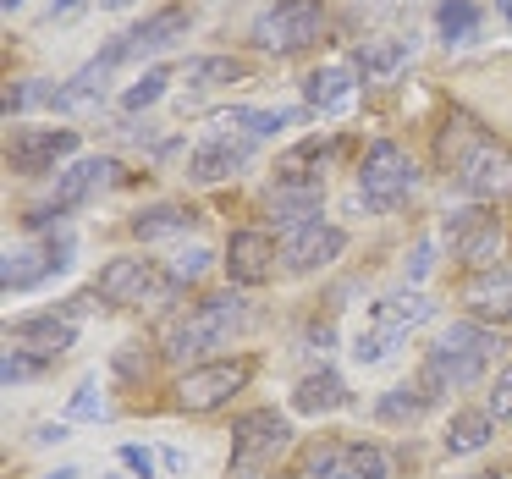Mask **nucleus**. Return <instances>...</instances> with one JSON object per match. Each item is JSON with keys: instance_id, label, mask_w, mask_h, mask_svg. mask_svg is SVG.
<instances>
[{"instance_id": "f257e3e1", "label": "nucleus", "mask_w": 512, "mask_h": 479, "mask_svg": "<svg viewBox=\"0 0 512 479\" xmlns=\"http://www.w3.org/2000/svg\"><path fill=\"white\" fill-rule=\"evenodd\" d=\"M430 320H435V298H430V292H419V287H413V292L408 287L386 292V298L369 309L364 331H358V342H353V358H358V364H386V358L397 353L419 325H430Z\"/></svg>"}, {"instance_id": "f03ea898", "label": "nucleus", "mask_w": 512, "mask_h": 479, "mask_svg": "<svg viewBox=\"0 0 512 479\" xmlns=\"http://www.w3.org/2000/svg\"><path fill=\"white\" fill-rule=\"evenodd\" d=\"M248 325V298L243 292H210L188 309V320L171 325V342H166V358H204L210 347H226L237 331Z\"/></svg>"}, {"instance_id": "7ed1b4c3", "label": "nucleus", "mask_w": 512, "mask_h": 479, "mask_svg": "<svg viewBox=\"0 0 512 479\" xmlns=\"http://www.w3.org/2000/svg\"><path fill=\"white\" fill-rule=\"evenodd\" d=\"M446 166H452L457 188H463L468 199H479V204L512 199V149L501 144V138L479 133L474 122H468V133H463V149H457Z\"/></svg>"}, {"instance_id": "20e7f679", "label": "nucleus", "mask_w": 512, "mask_h": 479, "mask_svg": "<svg viewBox=\"0 0 512 479\" xmlns=\"http://www.w3.org/2000/svg\"><path fill=\"white\" fill-rule=\"evenodd\" d=\"M419 188V166L402 144L380 138V144L364 149V166H358V204L375 215H391L408 204V193Z\"/></svg>"}, {"instance_id": "39448f33", "label": "nucleus", "mask_w": 512, "mask_h": 479, "mask_svg": "<svg viewBox=\"0 0 512 479\" xmlns=\"http://www.w3.org/2000/svg\"><path fill=\"white\" fill-rule=\"evenodd\" d=\"M122 182V166H116L111 155H83V160H72L67 171H56V193H50L45 204H39L34 215H28V226L34 232H45L50 221H61L67 210H83L89 199H100L105 188H116Z\"/></svg>"}, {"instance_id": "423d86ee", "label": "nucleus", "mask_w": 512, "mask_h": 479, "mask_svg": "<svg viewBox=\"0 0 512 479\" xmlns=\"http://www.w3.org/2000/svg\"><path fill=\"white\" fill-rule=\"evenodd\" d=\"M325 28V0H276L254 17V45L265 56H298L320 39Z\"/></svg>"}, {"instance_id": "0eeeda50", "label": "nucleus", "mask_w": 512, "mask_h": 479, "mask_svg": "<svg viewBox=\"0 0 512 479\" xmlns=\"http://www.w3.org/2000/svg\"><path fill=\"white\" fill-rule=\"evenodd\" d=\"M254 380V358H204L177 380V408L182 413H215Z\"/></svg>"}, {"instance_id": "6e6552de", "label": "nucleus", "mask_w": 512, "mask_h": 479, "mask_svg": "<svg viewBox=\"0 0 512 479\" xmlns=\"http://www.w3.org/2000/svg\"><path fill=\"white\" fill-rule=\"evenodd\" d=\"M72 254H78L72 232H39L34 243L6 248V265H0V287H6V292H28V287H39V281H50V276H61V270H72Z\"/></svg>"}, {"instance_id": "1a4fd4ad", "label": "nucleus", "mask_w": 512, "mask_h": 479, "mask_svg": "<svg viewBox=\"0 0 512 479\" xmlns=\"http://www.w3.org/2000/svg\"><path fill=\"white\" fill-rule=\"evenodd\" d=\"M446 237H452V254L463 259V270H496L501 259L512 254V232L501 226V215H485V210H457L446 215Z\"/></svg>"}, {"instance_id": "9d476101", "label": "nucleus", "mask_w": 512, "mask_h": 479, "mask_svg": "<svg viewBox=\"0 0 512 479\" xmlns=\"http://www.w3.org/2000/svg\"><path fill=\"white\" fill-rule=\"evenodd\" d=\"M72 155H78V127H17L6 138V166L17 177H45Z\"/></svg>"}, {"instance_id": "9b49d317", "label": "nucleus", "mask_w": 512, "mask_h": 479, "mask_svg": "<svg viewBox=\"0 0 512 479\" xmlns=\"http://www.w3.org/2000/svg\"><path fill=\"white\" fill-rule=\"evenodd\" d=\"M188 28H193L188 6H160V12L144 17L133 34L116 39V45L105 50V61H111V67H122V61H144V56H160V50H177L182 39H188Z\"/></svg>"}, {"instance_id": "f8f14e48", "label": "nucleus", "mask_w": 512, "mask_h": 479, "mask_svg": "<svg viewBox=\"0 0 512 479\" xmlns=\"http://www.w3.org/2000/svg\"><path fill=\"white\" fill-rule=\"evenodd\" d=\"M347 248V232L331 221H314V226H298V232L281 237V270L287 276H314V270L336 265Z\"/></svg>"}, {"instance_id": "ddd939ff", "label": "nucleus", "mask_w": 512, "mask_h": 479, "mask_svg": "<svg viewBox=\"0 0 512 479\" xmlns=\"http://www.w3.org/2000/svg\"><path fill=\"white\" fill-rule=\"evenodd\" d=\"M177 287L171 276H160L155 259H138V254H122L111 259V265L100 270V281H94V292H100L105 303H149L155 292Z\"/></svg>"}, {"instance_id": "4468645a", "label": "nucleus", "mask_w": 512, "mask_h": 479, "mask_svg": "<svg viewBox=\"0 0 512 479\" xmlns=\"http://www.w3.org/2000/svg\"><path fill=\"white\" fill-rule=\"evenodd\" d=\"M287 441H292L287 413H276V408H254V413H243V419H237V430H232V468H254V463H265V457H276Z\"/></svg>"}, {"instance_id": "2eb2a0df", "label": "nucleus", "mask_w": 512, "mask_h": 479, "mask_svg": "<svg viewBox=\"0 0 512 479\" xmlns=\"http://www.w3.org/2000/svg\"><path fill=\"white\" fill-rule=\"evenodd\" d=\"M276 259H281V243L270 232H259V226H243V232L226 237V276L237 281V287H265L270 276H276Z\"/></svg>"}, {"instance_id": "dca6fc26", "label": "nucleus", "mask_w": 512, "mask_h": 479, "mask_svg": "<svg viewBox=\"0 0 512 479\" xmlns=\"http://www.w3.org/2000/svg\"><path fill=\"white\" fill-rule=\"evenodd\" d=\"M457 303H463L468 320L479 325H512V265H496V270H474V276L463 281V292H457Z\"/></svg>"}, {"instance_id": "f3484780", "label": "nucleus", "mask_w": 512, "mask_h": 479, "mask_svg": "<svg viewBox=\"0 0 512 479\" xmlns=\"http://www.w3.org/2000/svg\"><path fill=\"white\" fill-rule=\"evenodd\" d=\"M485 358H474V353H457V347H441L435 342L430 353H424V364H419V380L413 386L424 391V397H446V391H463V386H479L485 380Z\"/></svg>"}, {"instance_id": "a211bd4d", "label": "nucleus", "mask_w": 512, "mask_h": 479, "mask_svg": "<svg viewBox=\"0 0 512 479\" xmlns=\"http://www.w3.org/2000/svg\"><path fill=\"white\" fill-rule=\"evenodd\" d=\"M72 342H78V320H72V314H23V320L6 325V347H28V353L50 358V364H56Z\"/></svg>"}, {"instance_id": "6ab92c4d", "label": "nucleus", "mask_w": 512, "mask_h": 479, "mask_svg": "<svg viewBox=\"0 0 512 479\" xmlns=\"http://www.w3.org/2000/svg\"><path fill=\"white\" fill-rule=\"evenodd\" d=\"M325 210V182H276L265 193V215L281 237L298 232V226H314Z\"/></svg>"}, {"instance_id": "aec40b11", "label": "nucleus", "mask_w": 512, "mask_h": 479, "mask_svg": "<svg viewBox=\"0 0 512 479\" xmlns=\"http://www.w3.org/2000/svg\"><path fill=\"white\" fill-rule=\"evenodd\" d=\"M254 160V144L248 138H232V133H215L210 144H199L188 155V182H226Z\"/></svg>"}, {"instance_id": "412c9836", "label": "nucleus", "mask_w": 512, "mask_h": 479, "mask_svg": "<svg viewBox=\"0 0 512 479\" xmlns=\"http://www.w3.org/2000/svg\"><path fill=\"white\" fill-rule=\"evenodd\" d=\"M347 402H353V391H347V380L336 375V369H309V375L292 386V408L309 413V419H320V413H342Z\"/></svg>"}, {"instance_id": "4be33fe9", "label": "nucleus", "mask_w": 512, "mask_h": 479, "mask_svg": "<svg viewBox=\"0 0 512 479\" xmlns=\"http://www.w3.org/2000/svg\"><path fill=\"white\" fill-rule=\"evenodd\" d=\"M353 94H358V78H353L347 61H331V67L309 72V83H303V100H309L314 111H347Z\"/></svg>"}, {"instance_id": "5701e85b", "label": "nucleus", "mask_w": 512, "mask_h": 479, "mask_svg": "<svg viewBox=\"0 0 512 479\" xmlns=\"http://www.w3.org/2000/svg\"><path fill=\"white\" fill-rule=\"evenodd\" d=\"M490 435H496L490 408H457L452 424H446V435H441V446H446V457H474L490 446Z\"/></svg>"}, {"instance_id": "b1692460", "label": "nucleus", "mask_w": 512, "mask_h": 479, "mask_svg": "<svg viewBox=\"0 0 512 479\" xmlns=\"http://www.w3.org/2000/svg\"><path fill=\"white\" fill-rule=\"evenodd\" d=\"M199 226V210L193 204H149V210L133 215V237L138 243H166V237H182Z\"/></svg>"}, {"instance_id": "393cba45", "label": "nucleus", "mask_w": 512, "mask_h": 479, "mask_svg": "<svg viewBox=\"0 0 512 479\" xmlns=\"http://www.w3.org/2000/svg\"><path fill=\"white\" fill-rule=\"evenodd\" d=\"M232 127H243L248 138H276V133H287V127H298V111H292V105H281V111H254V105H232V111L215 116V133H232Z\"/></svg>"}, {"instance_id": "a878e982", "label": "nucleus", "mask_w": 512, "mask_h": 479, "mask_svg": "<svg viewBox=\"0 0 512 479\" xmlns=\"http://www.w3.org/2000/svg\"><path fill=\"white\" fill-rule=\"evenodd\" d=\"M479 28H485V6L479 0H441L435 6V34L446 45H474Z\"/></svg>"}, {"instance_id": "bb28decb", "label": "nucleus", "mask_w": 512, "mask_h": 479, "mask_svg": "<svg viewBox=\"0 0 512 479\" xmlns=\"http://www.w3.org/2000/svg\"><path fill=\"white\" fill-rule=\"evenodd\" d=\"M408 56H413V39H369L358 50V72H364V83H391L408 67Z\"/></svg>"}, {"instance_id": "cd10ccee", "label": "nucleus", "mask_w": 512, "mask_h": 479, "mask_svg": "<svg viewBox=\"0 0 512 479\" xmlns=\"http://www.w3.org/2000/svg\"><path fill=\"white\" fill-rule=\"evenodd\" d=\"M441 347H457V353H474V358H485V364H496V353L507 342H501L496 325H479V320H468V314H463V320H452L441 331Z\"/></svg>"}, {"instance_id": "c85d7f7f", "label": "nucleus", "mask_w": 512, "mask_h": 479, "mask_svg": "<svg viewBox=\"0 0 512 479\" xmlns=\"http://www.w3.org/2000/svg\"><path fill=\"white\" fill-rule=\"evenodd\" d=\"M325 160H331V144H320V138H309V144H298L292 155H281L276 166V182H325Z\"/></svg>"}, {"instance_id": "c756f323", "label": "nucleus", "mask_w": 512, "mask_h": 479, "mask_svg": "<svg viewBox=\"0 0 512 479\" xmlns=\"http://www.w3.org/2000/svg\"><path fill=\"white\" fill-rule=\"evenodd\" d=\"M424 408H430V397H424L419 386H391V391H380L375 419H380V424H419Z\"/></svg>"}, {"instance_id": "7c9ffc66", "label": "nucleus", "mask_w": 512, "mask_h": 479, "mask_svg": "<svg viewBox=\"0 0 512 479\" xmlns=\"http://www.w3.org/2000/svg\"><path fill=\"white\" fill-rule=\"evenodd\" d=\"M386 474H391L386 446H375V441H347L342 446V479H386Z\"/></svg>"}, {"instance_id": "2f4dec72", "label": "nucleus", "mask_w": 512, "mask_h": 479, "mask_svg": "<svg viewBox=\"0 0 512 479\" xmlns=\"http://www.w3.org/2000/svg\"><path fill=\"white\" fill-rule=\"evenodd\" d=\"M248 78V61L237 56H199L188 61V83L193 89H221V83H243Z\"/></svg>"}, {"instance_id": "473e14b6", "label": "nucleus", "mask_w": 512, "mask_h": 479, "mask_svg": "<svg viewBox=\"0 0 512 479\" xmlns=\"http://www.w3.org/2000/svg\"><path fill=\"white\" fill-rule=\"evenodd\" d=\"M166 83H171V67H149L138 83H127V94H122V111H149V105L166 94Z\"/></svg>"}, {"instance_id": "72a5a7b5", "label": "nucleus", "mask_w": 512, "mask_h": 479, "mask_svg": "<svg viewBox=\"0 0 512 479\" xmlns=\"http://www.w3.org/2000/svg\"><path fill=\"white\" fill-rule=\"evenodd\" d=\"M45 364L50 358L28 353V347H6V358H0V380H6V386H23V380H34Z\"/></svg>"}, {"instance_id": "f704fd0d", "label": "nucleus", "mask_w": 512, "mask_h": 479, "mask_svg": "<svg viewBox=\"0 0 512 479\" xmlns=\"http://www.w3.org/2000/svg\"><path fill=\"white\" fill-rule=\"evenodd\" d=\"M210 265H215V254H210V248H182V254L166 265V276L177 281V287H188V281H199Z\"/></svg>"}, {"instance_id": "c9c22d12", "label": "nucleus", "mask_w": 512, "mask_h": 479, "mask_svg": "<svg viewBox=\"0 0 512 479\" xmlns=\"http://www.w3.org/2000/svg\"><path fill=\"white\" fill-rule=\"evenodd\" d=\"M303 474H314V479H342V446H336V441L314 446L309 463H303Z\"/></svg>"}, {"instance_id": "e433bc0d", "label": "nucleus", "mask_w": 512, "mask_h": 479, "mask_svg": "<svg viewBox=\"0 0 512 479\" xmlns=\"http://www.w3.org/2000/svg\"><path fill=\"white\" fill-rule=\"evenodd\" d=\"M485 408H490V419H512V364L496 375V386H490V402H485Z\"/></svg>"}, {"instance_id": "4c0bfd02", "label": "nucleus", "mask_w": 512, "mask_h": 479, "mask_svg": "<svg viewBox=\"0 0 512 479\" xmlns=\"http://www.w3.org/2000/svg\"><path fill=\"white\" fill-rule=\"evenodd\" d=\"M122 468L127 474H138V479H155V452H149V446H122Z\"/></svg>"}, {"instance_id": "58836bf2", "label": "nucleus", "mask_w": 512, "mask_h": 479, "mask_svg": "<svg viewBox=\"0 0 512 479\" xmlns=\"http://www.w3.org/2000/svg\"><path fill=\"white\" fill-rule=\"evenodd\" d=\"M72 419H100V397H94V386H78V397H72Z\"/></svg>"}, {"instance_id": "ea45409f", "label": "nucleus", "mask_w": 512, "mask_h": 479, "mask_svg": "<svg viewBox=\"0 0 512 479\" xmlns=\"http://www.w3.org/2000/svg\"><path fill=\"white\" fill-rule=\"evenodd\" d=\"M67 435H72L67 424H39V430H34V441H39V446H50V441H67Z\"/></svg>"}, {"instance_id": "a19ab883", "label": "nucleus", "mask_w": 512, "mask_h": 479, "mask_svg": "<svg viewBox=\"0 0 512 479\" xmlns=\"http://www.w3.org/2000/svg\"><path fill=\"white\" fill-rule=\"evenodd\" d=\"M83 6H89V0H50V17H61V23H67V17H78Z\"/></svg>"}, {"instance_id": "79ce46f5", "label": "nucleus", "mask_w": 512, "mask_h": 479, "mask_svg": "<svg viewBox=\"0 0 512 479\" xmlns=\"http://www.w3.org/2000/svg\"><path fill=\"white\" fill-rule=\"evenodd\" d=\"M413 276H424V270H430V243H419V248H413Z\"/></svg>"}, {"instance_id": "37998d69", "label": "nucleus", "mask_w": 512, "mask_h": 479, "mask_svg": "<svg viewBox=\"0 0 512 479\" xmlns=\"http://www.w3.org/2000/svg\"><path fill=\"white\" fill-rule=\"evenodd\" d=\"M45 479H83V474H78V468H72V463H67V468H50V474H45Z\"/></svg>"}, {"instance_id": "c03bdc74", "label": "nucleus", "mask_w": 512, "mask_h": 479, "mask_svg": "<svg viewBox=\"0 0 512 479\" xmlns=\"http://www.w3.org/2000/svg\"><path fill=\"white\" fill-rule=\"evenodd\" d=\"M105 12H127V6H133V0H100Z\"/></svg>"}, {"instance_id": "a18cd8bd", "label": "nucleus", "mask_w": 512, "mask_h": 479, "mask_svg": "<svg viewBox=\"0 0 512 479\" xmlns=\"http://www.w3.org/2000/svg\"><path fill=\"white\" fill-rule=\"evenodd\" d=\"M496 12H501V17H507V23H512V0H496Z\"/></svg>"}, {"instance_id": "49530a36", "label": "nucleus", "mask_w": 512, "mask_h": 479, "mask_svg": "<svg viewBox=\"0 0 512 479\" xmlns=\"http://www.w3.org/2000/svg\"><path fill=\"white\" fill-rule=\"evenodd\" d=\"M0 6H6V12H23V6H28V0H0Z\"/></svg>"}, {"instance_id": "de8ad7c7", "label": "nucleus", "mask_w": 512, "mask_h": 479, "mask_svg": "<svg viewBox=\"0 0 512 479\" xmlns=\"http://www.w3.org/2000/svg\"><path fill=\"white\" fill-rule=\"evenodd\" d=\"M468 479H512V474H501V468H496V474H468Z\"/></svg>"}]
</instances>
